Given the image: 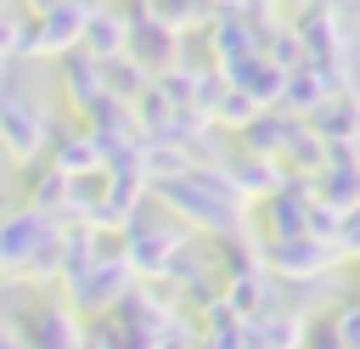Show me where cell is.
I'll use <instances>...</instances> for the list:
<instances>
[{"mask_svg":"<svg viewBox=\"0 0 360 349\" xmlns=\"http://www.w3.org/2000/svg\"><path fill=\"white\" fill-rule=\"evenodd\" d=\"M197 242V231L191 225H180V220H152L146 208L124 225V259H129V270H135V281L146 276V281H163L169 276V265H174V253L180 248H191Z\"/></svg>","mask_w":360,"mask_h":349,"instance_id":"cell-1","label":"cell"},{"mask_svg":"<svg viewBox=\"0 0 360 349\" xmlns=\"http://www.w3.org/2000/svg\"><path fill=\"white\" fill-rule=\"evenodd\" d=\"M45 141H51V113L22 96V90H6L0 96V152L22 169H34L45 158Z\"/></svg>","mask_w":360,"mask_h":349,"instance_id":"cell-2","label":"cell"},{"mask_svg":"<svg viewBox=\"0 0 360 349\" xmlns=\"http://www.w3.org/2000/svg\"><path fill=\"white\" fill-rule=\"evenodd\" d=\"M90 6L96 0H62L51 6L45 17H22V56H73L79 39H84V23H90Z\"/></svg>","mask_w":360,"mask_h":349,"instance_id":"cell-3","label":"cell"},{"mask_svg":"<svg viewBox=\"0 0 360 349\" xmlns=\"http://www.w3.org/2000/svg\"><path fill=\"white\" fill-rule=\"evenodd\" d=\"M84 315L68 304V298H45V304H28L11 315V332L28 343V349H84Z\"/></svg>","mask_w":360,"mask_h":349,"instance_id":"cell-4","label":"cell"},{"mask_svg":"<svg viewBox=\"0 0 360 349\" xmlns=\"http://www.w3.org/2000/svg\"><path fill=\"white\" fill-rule=\"evenodd\" d=\"M124 17H129V56H135L141 68H152V79L180 62V28H169V23L152 11V0H129Z\"/></svg>","mask_w":360,"mask_h":349,"instance_id":"cell-5","label":"cell"},{"mask_svg":"<svg viewBox=\"0 0 360 349\" xmlns=\"http://www.w3.org/2000/svg\"><path fill=\"white\" fill-rule=\"evenodd\" d=\"M338 265V248L332 242H315V236H281V242H264V270L276 281H315Z\"/></svg>","mask_w":360,"mask_h":349,"instance_id":"cell-6","label":"cell"},{"mask_svg":"<svg viewBox=\"0 0 360 349\" xmlns=\"http://www.w3.org/2000/svg\"><path fill=\"white\" fill-rule=\"evenodd\" d=\"M62 220H51V214H34V208H22V203H11V208H0V270H22L28 259H34V248L56 231Z\"/></svg>","mask_w":360,"mask_h":349,"instance_id":"cell-7","label":"cell"},{"mask_svg":"<svg viewBox=\"0 0 360 349\" xmlns=\"http://www.w3.org/2000/svg\"><path fill=\"white\" fill-rule=\"evenodd\" d=\"M45 163L62 169L68 180L96 174L101 169V141L79 124V118H51V141H45Z\"/></svg>","mask_w":360,"mask_h":349,"instance_id":"cell-8","label":"cell"},{"mask_svg":"<svg viewBox=\"0 0 360 349\" xmlns=\"http://www.w3.org/2000/svg\"><path fill=\"white\" fill-rule=\"evenodd\" d=\"M259 208H264V225H270V236H264V242H281V236H309L315 186H309V180H287V186H281V191H270Z\"/></svg>","mask_w":360,"mask_h":349,"instance_id":"cell-9","label":"cell"},{"mask_svg":"<svg viewBox=\"0 0 360 349\" xmlns=\"http://www.w3.org/2000/svg\"><path fill=\"white\" fill-rule=\"evenodd\" d=\"M315 203L338 208L343 220L360 208V146H332V163L315 174Z\"/></svg>","mask_w":360,"mask_h":349,"instance_id":"cell-10","label":"cell"},{"mask_svg":"<svg viewBox=\"0 0 360 349\" xmlns=\"http://www.w3.org/2000/svg\"><path fill=\"white\" fill-rule=\"evenodd\" d=\"M202 34H208V56H214L208 68H219V73H225V68H236V62H248V56H264V51H259V34L248 28V17H242V11H225V6H219V11H214V23H208Z\"/></svg>","mask_w":360,"mask_h":349,"instance_id":"cell-11","label":"cell"},{"mask_svg":"<svg viewBox=\"0 0 360 349\" xmlns=\"http://www.w3.org/2000/svg\"><path fill=\"white\" fill-rule=\"evenodd\" d=\"M56 90H62V101H68V113L84 124L90 118V107L107 96V84H101V62H90L84 51H73V56H62L56 62Z\"/></svg>","mask_w":360,"mask_h":349,"instance_id":"cell-12","label":"cell"},{"mask_svg":"<svg viewBox=\"0 0 360 349\" xmlns=\"http://www.w3.org/2000/svg\"><path fill=\"white\" fill-rule=\"evenodd\" d=\"M292 28H298V39H304L309 62H338V56H349V23H343L338 11L309 6V11H298V17H292Z\"/></svg>","mask_w":360,"mask_h":349,"instance_id":"cell-13","label":"cell"},{"mask_svg":"<svg viewBox=\"0 0 360 349\" xmlns=\"http://www.w3.org/2000/svg\"><path fill=\"white\" fill-rule=\"evenodd\" d=\"M225 79H231V90H242V96H248L259 113L281 107V96H287V73H281L270 56H248V62L225 68Z\"/></svg>","mask_w":360,"mask_h":349,"instance_id":"cell-14","label":"cell"},{"mask_svg":"<svg viewBox=\"0 0 360 349\" xmlns=\"http://www.w3.org/2000/svg\"><path fill=\"white\" fill-rule=\"evenodd\" d=\"M225 174H231V191H236L242 203H253V197L264 203L270 191H281V186L292 180L276 158H253V152H231V158H225Z\"/></svg>","mask_w":360,"mask_h":349,"instance_id":"cell-15","label":"cell"},{"mask_svg":"<svg viewBox=\"0 0 360 349\" xmlns=\"http://www.w3.org/2000/svg\"><path fill=\"white\" fill-rule=\"evenodd\" d=\"M304 129V118H292V113H281V107H270V113H259L242 135H236V152H253V158H276L281 163V152L292 146V135Z\"/></svg>","mask_w":360,"mask_h":349,"instance_id":"cell-16","label":"cell"},{"mask_svg":"<svg viewBox=\"0 0 360 349\" xmlns=\"http://www.w3.org/2000/svg\"><path fill=\"white\" fill-rule=\"evenodd\" d=\"M79 51H84L90 62L129 56V17H124V11H112V6H90V23H84Z\"/></svg>","mask_w":360,"mask_h":349,"instance_id":"cell-17","label":"cell"},{"mask_svg":"<svg viewBox=\"0 0 360 349\" xmlns=\"http://www.w3.org/2000/svg\"><path fill=\"white\" fill-rule=\"evenodd\" d=\"M309 343V315L298 310H270L248 321V349H304Z\"/></svg>","mask_w":360,"mask_h":349,"instance_id":"cell-18","label":"cell"},{"mask_svg":"<svg viewBox=\"0 0 360 349\" xmlns=\"http://www.w3.org/2000/svg\"><path fill=\"white\" fill-rule=\"evenodd\" d=\"M309 129H315L326 146H360V90L332 96V101L309 118Z\"/></svg>","mask_w":360,"mask_h":349,"instance_id":"cell-19","label":"cell"},{"mask_svg":"<svg viewBox=\"0 0 360 349\" xmlns=\"http://www.w3.org/2000/svg\"><path fill=\"white\" fill-rule=\"evenodd\" d=\"M197 349H248V321L225 298L197 310Z\"/></svg>","mask_w":360,"mask_h":349,"instance_id":"cell-20","label":"cell"},{"mask_svg":"<svg viewBox=\"0 0 360 349\" xmlns=\"http://www.w3.org/2000/svg\"><path fill=\"white\" fill-rule=\"evenodd\" d=\"M22 208L62 220V208H68V174H62V169H51V163L39 158V163L28 169V180H22Z\"/></svg>","mask_w":360,"mask_h":349,"instance_id":"cell-21","label":"cell"},{"mask_svg":"<svg viewBox=\"0 0 360 349\" xmlns=\"http://www.w3.org/2000/svg\"><path fill=\"white\" fill-rule=\"evenodd\" d=\"M101 84H107V96H112V101L135 107V101L152 90V68H141L135 56H112V62H101Z\"/></svg>","mask_w":360,"mask_h":349,"instance_id":"cell-22","label":"cell"},{"mask_svg":"<svg viewBox=\"0 0 360 349\" xmlns=\"http://www.w3.org/2000/svg\"><path fill=\"white\" fill-rule=\"evenodd\" d=\"M326 163H332V146H326V141H321L309 124H304V129L292 135V146L281 152V169H287L292 180H309V186H315V174H321Z\"/></svg>","mask_w":360,"mask_h":349,"instance_id":"cell-23","label":"cell"},{"mask_svg":"<svg viewBox=\"0 0 360 349\" xmlns=\"http://www.w3.org/2000/svg\"><path fill=\"white\" fill-rule=\"evenodd\" d=\"M332 96H326V84H321V73L315 68H298V73H287V96H281V113H292V118H315L321 107H326Z\"/></svg>","mask_w":360,"mask_h":349,"instance_id":"cell-24","label":"cell"},{"mask_svg":"<svg viewBox=\"0 0 360 349\" xmlns=\"http://www.w3.org/2000/svg\"><path fill=\"white\" fill-rule=\"evenodd\" d=\"M197 84H202V68L197 62H174L152 79V90L169 101V107H197Z\"/></svg>","mask_w":360,"mask_h":349,"instance_id":"cell-25","label":"cell"},{"mask_svg":"<svg viewBox=\"0 0 360 349\" xmlns=\"http://www.w3.org/2000/svg\"><path fill=\"white\" fill-rule=\"evenodd\" d=\"M152 11L169 23V28H208L214 23V11H219V0H152Z\"/></svg>","mask_w":360,"mask_h":349,"instance_id":"cell-26","label":"cell"},{"mask_svg":"<svg viewBox=\"0 0 360 349\" xmlns=\"http://www.w3.org/2000/svg\"><path fill=\"white\" fill-rule=\"evenodd\" d=\"M264 56L281 68V73H298V68H309V51H304V39H298V28L281 17L276 23V34H270V45H264Z\"/></svg>","mask_w":360,"mask_h":349,"instance_id":"cell-27","label":"cell"},{"mask_svg":"<svg viewBox=\"0 0 360 349\" xmlns=\"http://www.w3.org/2000/svg\"><path fill=\"white\" fill-rule=\"evenodd\" d=\"M169 124H174V107H169L158 90H146V96L135 101V129H141V141H163Z\"/></svg>","mask_w":360,"mask_h":349,"instance_id":"cell-28","label":"cell"},{"mask_svg":"<svg viewBox=\"0 0 360 349\" xmlns=\"http://www.w3.org/2000/svg\"><path fill=\"white\" fill-rule=\"evenodd\" d=\"M253 118H259V107H253L242 90H225V96H219V107L208 113V124H219V129H236V135H242Z\"/></svg>","mask_w":360,"mask_h":349,"instance_id":"cell-29","label":"cell"},{"mask_svg":"<svg viewBox=\"0 0 360 349\" xmlns=\"http://www.w3.org/2000/svg\"><path fill=\"white\" fill-rule=\"evenodd\" d=\"M326 321H332V332H338V343H343V349H360V293H349Z\"/></svg>","mask_w":360,"mask_h":349,"instance_id":"cell-30","label":"cell"},{"mask_svg":"<svg viewBox=\"0 0 360 349\" xmlns=\"http://www.w3.org/2000/svg\"><path fill=\"white\" fill-rule=\"evenodd\" d=\"M22 62V11H0V73Z\"/></svg>","mask_w":360,"mask_h":349,"instance_id":"cell-31","label":"cell"},{"mask_svg":"<svg viewBox=\"0 0 360 349\" xmlns=\"http://www.w3.org/2000/svg\"><path fill=\"white\" fill-rule=\"evenodd\" d=\"M332 248H338V259H360V208L343 220V231H338V242H332Z\"/></svg>","mask_w":360,"mask_h":349,"instance_id":"cell-32","label":"cell"},{"mask_svg":"<svg viewBox=\"0 0 360 349\" xmlns=\"http://www.w3.org/2000/svg\"><path fill=\"white\" fill-rule=\"evenodd\" d=\"M270 6H276V11H287V23H292V17H298V11H309L315 0H270Z\"/></svg>","mask_w":360,"mask_h":349,"instance_id":"cell-33","label":"cell"},{"mask_svg":"<svg viewBox=\"0 0 360 349\" xmlns=\"http://www.w3.org/2000/svg\"><path fill=\"white\" fill-rule=\"evenodd\" d=\"M51 6H62V0H22V17H45Z\"/></svg>","mask_w":360,"mask_h":349,"instance_id":"cell-34","label":"cell"},{"mask_svg":"<svg viewBox=\"0 0 360 349\" xmlns=\"http://www.w3.org/2000/svg\"><path fill=\"white\" fill-rule=\"evenodd\" d=\"M0 96H6V79H0Z\"/></svg>","mask_w":360,"mask_h":349,"instance_id":"cell-35","label":"cell"}]
</instances>
